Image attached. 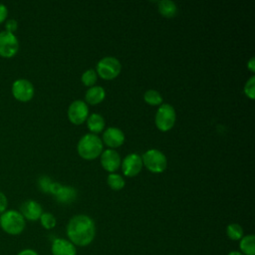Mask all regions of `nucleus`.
I'll return each mask as SVG.
<instances>
[{"instance_id":"nucleus-27","label":"nucleus","mask_w":255,"mask_h":255,"mask_svg":"<svg viewBox=\"0 0 255 255\" xmlns=\"http://www.w3.org/2000/svg\"><path fill=\"white\" fill-rule=\"evenodd\" d=\"M5 25V31L15 34V32L18 30V22L15 19H7L4 23Z\"/></svg>"},{"instance_id":"nucleus-6","label":"nucleus","mask_w":255,"mask_h":255,"mask_svg":"<svg viewBox=\"0 0 255 255\" xmlns=\"http://www.w3.org/2000/svg\"><path fill=\"white\" fill-rule=\"evenodd\" d=\"M176 115L173 107L168 104H162L159 106L155 115L156 128L161 131H167L175 124Z\"/></svg>"},{"instance_id":"nucleus-16","label":"nucleus","mask_w":255,"mask_h":255,"mask_svg":"<svg viewBox=\"0 0 255 255\" xmlns=\"http://www.w3.org/2000/svg\"><path fill=\"white\" fill-rule=\"evenodd\" d=\"M57 201L61 203H71L73 202L77 197V191L69 186H62L59 188V190L54 194Z\"/></svg>"},{"instance_id":"nucleus-23","label":"nucleus","mask_w":255,"mask_h":255,"mask_svg":"<svg viewBox=\"0 0 255 255\" xmlns=\"http://www.w3.org/2000/svg\"><path fill=\"white\" fill-rule=\"evenodd\" d=\"M39 220L45 229H53L56 226V218L50 212H43Z\"/></svg>"},{"instance_id":"nucleus-22","label":"nucleus","mask_w":255,"mask_h":255,"mask_svg":"<svg viewBox=\"0 0 255 255\" xmlns=\"http://www.w3.org/2000/svg\"><path fill=\"white\" fill-rule=\"evenodd\" d=\"M108 184L114 190H120L125 186L124 178L117 173H111L108 176Z\"/></svg>"},{"instance_id":"nucleus-29","label":"nucleus","mask_w":255,"mask_h":255,"mask_svg":"<svg viewBox=\"0 0 255 255\" xmlns=\"http://www.w3.org/2000/svg\"><path fill=\"white\" fill-rule=\"evenodd\" d=\"M8 18V8L5 4L0 3V25L5 23Z\"/></svg>"},{"instance_id":"nucleus-18","label":"nucleus","mask_w":255,"mask_h":255,"mask_svg":"<svg viewBox=\"0 0 255 255\" xmlns=\"http://www.w3.org/2000/svg\"><path fill=\"white\" fill-rule=\"evenodd\" d=\"M87 126H88L89 129L92 132H94V134L101 132L105 128L104 118L99 114H93L88 118Z\"/></svg>"},{"instance_id":"nucleus-4","label":"nucleus","mask_w":255,"mask_h":255,"mask_svg":"<svg viewBox=\"0 0 255 255\" xmlns=\"http://www.w3.org/2000/svg\"><path fill=\"white\" fill-rule=\"evenodd\" d=\"M142 164L151 172L159 173L165 170L167 160L165 155L158 149H148L141 156Z\"/></svg>"},{"instance_id":"nucleus-10","label":"nucleus","mask_w":255,"mask_h":255,"mask_svg":"<svg viewBox=\"0 0 255 255\" xmlns=\"http://www.w3.org/2000/svg\"><path fill=\"white\" fill-rule=\"evenodd\" d=\"M142 167V160L138 154L130 153L127 155L122 162V170L127 176H135Z\"/></svg>"},{"instance_id":"nucleus-28","label":"nucleus","mask_w":255,"mask_h":255,"mask_svg":"<svg viewBox=\"0 0 255 255\" xmlns=\"http://www.w3.org/2000/svg\"><path fill=\"white\" fill-rule=\"evenodd\" d=\"M7 207H8L7 196L2 191H0V215L7 210Z\"/></svg>"},{"instance_id":"nucleus-2","label":"nucleus","mask_w":255,"mask_h":255,"mask_svg":"<svg viewBox=\"0 0 255 255\" xmlns=\"http://www.w3.org/2000/svg\"><path fill=\"white\" fill-rule=\"evenodd\" d=\"M26 227V220L15 209H7L0 215V228L8 235H20Z\"/></svg>"},{"instance_id":"nucleus-32","label":"nucleus","mask_w":255,"mask_h":255,"mask_svg":"<svg viewBox=\"0 0 255 255\" xmlns=\"http://www.w3.org/2000/svg\"><path fill=\"white\" fill-rule=\"evenodd\" d=\"M227 255H243V254L241 252H239V251H231Z\"/></svg>"},{"instance_id":"nucleus-31","label":"nucleus","mask_w":255,"mask_h":255,"mask_svg":"<svg viewBox=\"0 0 255 255\" xmlns=\"http://www.w3.org/2000/svg\"><path fill=\"white\" fill-rule=\"evenodd\" d=\"M247 67L248 69L251 71V72H254L255 71V59L254 58H251L247 64Z\"/></svg>"},{"instance_id":"nucleus-19","label":"nucleus","mask_w":255,"mask_h":255,"mask_svg":"<svg viewBox=\"0 0 255 255\" xmlns=\"http://www.w3.org/2000/svg\"><path fill=\"white\" fill-rule=\"evenodd\" d=\"M158 12L166 18H172L177 13V7L174 2L169 0L160 1L158 3Z\"/></svg>"},{"instance_id":"nucleus-8","label":"nucleus","mask_w":255,"mask_h":255,"mask_svg":"<svg viewBox=\"0 0 255 255\" xmlns=\"http://www.w3.org/2000/svg\"><path fill=\"white\" fill-rule=\"evenodd\" d=\"M11 93L15 100L21 103L31 101L35 94L33 84L27 79H17L11 86Z\"/></svg>"},{"instance_id":"nucleus-26","label":"nucleus","mask_w":255,"mask_h":255,"mask_svg":"<svg viewBox=\"0 0 255 255\" xmlns=\"http://www.w3.org/2000/svg\"><path fill=\"white\" fill-rule=\"evenodd\" d=\"M39 187L43 192L48 193L50 191V186L52 184V180L48 176H41L39 178Z\"/></svg>"},{"instance_id":"nucleus-1","label":"nucleus","mask_w":255,"mask_h":255,"mask_svg":"<svg viewBox=\"0 0 255 255\" xmlns=\"http://www.w3.org/2000/svg\"><path fill=\"white\" fill-rule=\"evenodd\" d=\"M67 235L75 246L84 247L91 244L96 235L94 220L85 214L74 216L67 225Z\"/></svg>"},{"instance_id":"nucleus-21","label":"nucleus","mask_w":255,"mask_h":255,"mask_svg":"<svg viewBox=\"0 0 255 255\" xmlns=\"http://www.w3.org/2000/svg\"><path fill=\"white\" fill-rule=\"evenodd\" d=\"M144 101L151 106H160L162 103V97L161 95L155 91V90H148L145 92L144 96H143Z\"/></svg>"},{"instance_id":"nucleus-9","label":"nucleus","mask_w":255,"mask_h":255,"mask_svg":"<svg viewBox=\"0 0 255 255\" xmlns=\"http://www.w3.org/2000/svg\"><path fill=\"white\" fill-rule=\"evenodd\" d=\"M89 115V109L85 102L75 101L68 109V118L74 125H81L87 119Z\"/></svg>"},{"instance_id":"nucleus-14","label":"nucleus","mask_w":255,"mask_h":255,"mask_svg":"<svg viewBox=\"0 0 255 255\" xmlns=\"http://www.w3.org/2000/svg\"><path fill=\"white\" fill-rule=\"evenodd\" d=\"M103 140L110 147H118L124 143L125 134L117 128H108L104 131Z\"/></svg>"},{"instance_id":"nucleus-15","label":"nucleus","mask_w":255,"mask_h":255,"mask_svg":"<svg viewBox=\"0 0 255 255\" xmlns=\"http://www.w3.org/2000/svg\"><path fill=\"white\" fill-rule=\"evenodd\" d=\"M106 97L105 90L100 86L91 87L86 93V101L91 105H98L104 101Z\"/></svg>"},{"instance_id":"nucleus-11","label":"nucleus","mask_w":255,"mask_h":255,"mask_svg":"<svg viewBox=\"0 0 255 255\" xmlns=\"http://www.w3.org/2000/svg\"><path fill=\"white\" fill-rule=\"evenodd\" d=\"M19 212L22 214L25 220L37 221L40 219L43 213V208L39 202L30 199V200L24 201L21 204Z\"/></svg>"},{"instance_id":"nucleus-20","label":"nucleus","mask_w":255,"mask_h":255,"mask_svg":"<svg viewBox=\"0 0 255 255\" xmlns=\"http://www.w3.org/2000/svg\"><path fill=\"white\" fill-rule=\"evenodd\" d=\"M226 234L229 239L237 241L243 237V229L237 223H231L226 228Z\"/></svg>"},{"instance_id":"nucleus-3","label":"nucleus","mask_w":255,"mask_h":255,"mask_svg":"<svg viewBox=\"0 0 255 255\" xmlns=\"http://www.w3.org/2000/svg\"><path fill=\"white\" fill-rule=\"evenodd\" d=\"M103 151L102 139L94 134H85L78 142V153L84 159H94L98 157Z\"/></svg>"},{"instance_id":"nucleus-12","label":"nucleus","mask_w":255,"mask_h":255,"mask_svg":"<svg viewBox=\"0 0 255 255\" xmlns=\"http://www.w3.org/2000/svg\"><path fill=\"white\" fill-rule=\"evenodd\" d=\"M101 164L107 171L113 172L121 165V156L114 149H107L101 153Z\"/></svg>"},{"instance_id":"nucleus-17","label":"nucleus","mask_w":255,"mask_h":255,"mask_svg":"<svg viewBox=\"0 0 255 255\" xmlns=\"http://www.w3.org/2000/svg\"><path fill=\"white\" fill-rule=\"evenodd\" d=\"M239 248L243 255H255V236L253 234L243 236L240 239Z\"/></svg>"},{"instance_id":"nucleus-13","label":"nucleus","mask_w":255,"mask_h":255,"mask_svg":"<svg viewBox=\"0 0 255 255\" xmlns=\"http://www.w3.org/2000/svg\"><path fill=\"white\" fill-rule=\"evenodd\" d=\"M52 255H77L76 246L67 239L56 238L51 246Z\"/></svg>"},{"instance_id":"nucleus-25","label":"nucleus","mask_w":255,"mask_h":255,"mask_svg":"<svg viewBox=\"0 0 255 255\" xmlns=\"http://www.w3.org/2000/svg\"><path fill=\"white\" fill-rule=\"evenodd\" d=\"M244 93L251 100H253L255 98V96H254L255 95V77L254 76H252L246 82V84L244 86Z\"/></svg>"},{"instance_id":"nucleus-30","label":"nucleus","mask_w":255,"mask_h":255,"mask_svg":"<svg viewBox=\"0 0 255 255\" xmlns=\"http://www.w3.org/2000/svg\"><path fill=\"white\" fill-rule=\"evenodd\" d=\"M17 255H39L34 249H31V248H26V249H23L21 251H19L17 253Z\"/></svg>"},{"instance_id":"nucleus-24","label":"nucleus","mask_w":255,"mask_h":255,"mask_svg":"<svg viewBox=\"0 0 255 255\" xmlns=\"http://www.w3.org/2000/svg\"><path fill=\"white\" fill-rule=\"evenodd\" d=\"M82 82L87 87H93L97 82V73L93 69L87 70L82 75Z\"/></svg>"},{"instance_id":"nucleus-7","label":"nucleus","mask_w":255,"mask_h":255,"mask_svg":"<svg viewBox=\"0 0 255 255\" xmlns=\"http://www.w3.org/2000/svg\"><path fill=\"white\" fill-rule=\"evenodd\" d=\"M121 63L114 57H106L99 61L97 65V73L104 80H113L121 73Z\"/></svg>"},{"instance_id":"nucleus-5","label":"nucleus","mask_w":255,"mask_h":255,"mask_svg":"<svg viewBox=\"0 0 255 255\" xmlns=\"http://www.w3.org/2000/svg\"><path fill=\"white\" fill-rule=\"evenodd\" d=\"M20 49V43L15 34L5 30L0 31V57L11 59L15 57Z\"/></svg>"}]
</instances>
